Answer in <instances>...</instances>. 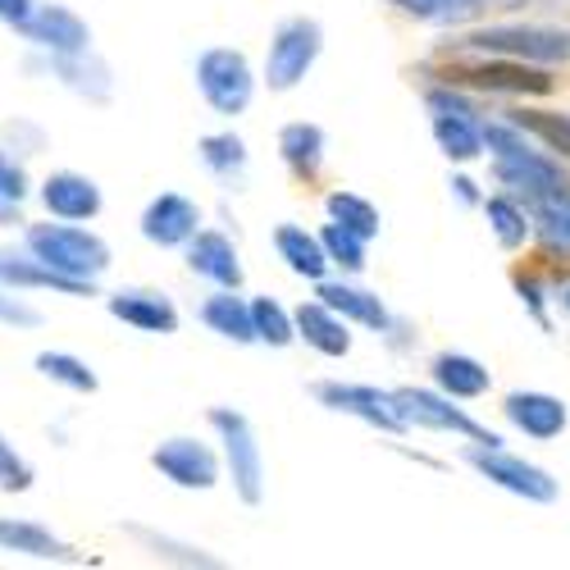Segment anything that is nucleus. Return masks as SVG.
Masks as SVG:
<instances>
[{"label": "nucleus", "mask_w": 570, "mask_h": 570, "mask_svg": "<svg viewBox=\"0 0 570 570\" xmlns=\"http://www.w3.org/2000/svg\"><path fill=\"white\" fill-rule=\"evenodd\" d=\"M393 406L402 415L406 430H424V434H452L465 443H507L502 434H493L489 424H480L465 406H456V397L439 393V389H415L402 384L393 389Z\"/></svg>", "instance_id": "6"}, {"label": "nucleus", "mask_w": 570, "mask_h": 570, "mask_svg": "<svg viewBox=\"0 0 570 570\" xmlns=\"http://www.w3.org/2000/svg\"><path fill=\"white\" fill-rule=\"evenodd\" d=\"M23 247L41 265H51L56 274H65L73 283H87V288H97V278H106L115 265V252L106 237L97 228L73 224V219H41V224L23 219Z\"/></svg>", "instance_id": "1"}, {"label": "nucleus", "mask_w": 570, "mask_h": 570, "mask_svg": "<svg viewBox=\"0 0 570 570\" xmlns=\"http://www.w3.org/2000/svg\"><path fill=\"white\" fill-rule=\"evenodd\" d=\"M430 379H434L439 393H448V397H456V402H480V397H489V389H493L489 365L474 361V356H465V352H439V356L430 361Z\"/></svg>", "instance_id": "20"}, {"label": "nucleus", "mask_w": 570, "mask_h": 570, "mask_svg": "<svg viewBox=\"0 0 570 570\" xmlns=\"http://www.w3.org/2000/svg\"><path fill=\"white\" fill-rule=\"evenodd\" d=\"M183 256H187V269H193L197 278H206V283H215V288H243V278H247L243 256H237V243L219 228L202 224L193 237H187Z\"/></svg>", "instance_id": "16"}, {"label": "nucleus", "mask_w": 570, "mask_h": 570, "mask_svg": "<svg viewBox=\"0 0 570 570\" xmlns=\"http://www.w3.org/2000/svg\"><path fill=\"white\" fill-rule=\"evenodd\" d=\"M480 210H484V219H489V233L498 237V247L502 252H520L534 237V210H530V202H520V197H511V193H498L489 197L484 193V202H480Z\"/></svg>", "instance_id": "24"}, {"label": "nucleus", "mask_w": 570, "mask_h": 570, "mask_svg": "<svg viewBox=\"0 0 570 570\" xmlns=\"http://www.w3.org/2000/svg\"><path fill=\"white\" fill-rule=\"evenodd\" d=\"M324 51V28L320 19L311 14H293V19H283L269 37V51H265V87L269 91H297L302 78L315 69Z\"/></svg>", "instance_id": "8"}, {"label": "nucleus", "mask_w": 570, "mask_h": 570, "mask_svg": "<svg viewBox=\"0 0 570 570\" xmlns=\"http://www.w3.org/2000/svg\"><path fill=\"white\" fill-rule=\"evenodd\" d=\"M32 480H37L32 461H28L6 434H0V493H28Z\"/></svg>", "instance_id": "35"}, {"label": "nucleus", "mask_w": 570, "mask_h": 570, "mask_svg": "<svg viewBox=\"0 0 570 570\" xmlns=\"http://www.w3.org/2000/svg\"><path fill=\"white\" fill-rule=\"evenodd\" d=\"M37 202L51 219H73V224H91L106 210V193L97 178H87L78 169H56L46 174L37 187Z\"/></svg>", "instance_id": "12"}, {"label": "nucleus", "mask_w": 570, "mask_h": 570, "mask_svg": "<svg viewBox=\"0 0 570 570\" xmlns=\"http://www.w3.org/2000/svg\"><path fill=\"white\" fill-rule=\"evenodd\" d=\"M278 156H283V165H288L297 178H315L320 165H324V128L320 124H306V119L283 124Z\"/></svg>", "instance_id": "27"}, {"label": "nucleus", "mask_w": 570, "mask_h": 570, "mask_svg": "<svg viewBox=\"0 0 570 570\" xmlns=\"http://www.w3.org/2000/svg\"><path fill=\"white\" fill-rule=\"evenodd\" d=\"M19 32H23V41H32L37 51H46L51 60L91 51V23L78 10L60 6V0H51V6H32V14L19 23Z\"/></svg>", "instance_id": "11"}, {"label": "nucleus", "mask_w": 570, "mask_h": 570, "mask_svg": "<svg viewBox=\"0 0 570 570\" xmlns=\"http://www.w3.org/2000/svg\"><path fill=\"white\" fill-rule=\"evenodd\" d=\"M315 297H320L324 306H334L347 324L374 328V334H389V328L397 324L393 311L379 302L370 288H361V283H347V278H320V283H315Z\"/></svg>", "instance_id": "19"}, {"label": "nucleus", "mask_w": 570, "mask_h": 570, "mask_svg": "<svg viewBox=\"0 0 570 570\" xmlns=\"http://www.w3.org/2000/svg\"><path fill=\"white\" fill-rule=\"evenodd\" d=\"M128 534L137 539V543H147L156 557H165V561H178V566H215V557H206L202 548H187V543H174V539H165V534H151V530H141V525H128Z\"/></svg>", "instance_id": "36"}, {"label": "nucleus", "mask_w": 570, "mask_h": 570, "mask_svg": "<svg viewBox=\"0 0 570 570\" xmlns=\"http://www.w3.org/2000/svg\"><path fill=\"white\" fill-rule=\"evenodd\" d=\"M0 288H19V293H60V297H91L97 288L87 283H73L65 274H56L51 265H41L28 247H0Z\"/></svg>", "instance_id": "17"}, {"label": "nucleus", "mask_w": 570, "mask_h": 570, "mask_svg": "<svg viewBox=\"0 0 570 570\" xmlns=\"http://www.w3.org/2000/svg\"><path fill=\"white\" fill-rule=\"evenodd\" d=\"M315 402L328 406V411H338V415H352L361 424H370V430L379 434H406V424L393 406V389H374V384H352V379H320V384H311Z\"/></svg>", "instance_id": "9"}, {"label": "nucleus", "mask_w": 570, "mask_h": 570, "mask_svg": "<svg viewBox=\"0 0 570 570\" xmlns=\"http://www.w3.org/2000/svg\"><path fill=\"white\" fill-rule=\"evenodd\" d=\"M46 315L19 293V288H0V324H14V328H37Z\"/></svg>", "instance_id": "38"}, {"label": "nucleus", "mask_w": 570, "mask_h": 570, "mask_svg": "<svg viewBox=\"0 0 570 570\" xmlns=\"http://www.w3.org/2000/svg\"><path fill=\"white\" fill-rule=\"evenodd\" d=\"M393 6L420 23H456V19L480 14V0H393Z\"/></svg>", "instance_id": "34"}, {"label": "nucleus", "mask_w": 570, "mask_h": 570, "mask_svg": "<svg viewBox=\"0 0 570 570\" xmlns=\"http://www.w3.org/2000/svg\"><path fill=\"white\" fill-rule=\"evenodd\" d=\"M51 69H56V78L73 91V97H82V101H110L115 97V73H110V65L97 56V51H82V56H60V60H51Z\"/></svg>", "instance_id": "26"}, {"label": "nucleus", "mask_w": 570, "mask_h": 570, "mask_svg": "<svg viewBox=\"0 0 570 570\" xmlns=\"http://www.w3.org/2000/svg\"><path fill=\"white\" fill-rule=\"evenodd\" d=\"M10 224H23L19 202H0V228H10Z\"/></svg>", "instance_id": "42"}, {"label": "nucleus", "mask_w": 570, "mask_h": 570, "mask_svg": "<svg viewBox=\"0 0 570 570\" xmlns=\"http://www.w3.org/2000/svg\"><path fill=\"white\" fill-rule=\"evenodd\" d=\"M32 6H37V0H0V23L19 32V23L32 14Z\"/></svg>", "instance_id": "40"}, {"label": "nucleus", "mask_w": 570, "mask_h": 570, "mask_svg": "<svg viewBox=\"0 0 570 570\" xmlns=\"http://www.w3.org/2000/svg\"><path fill=\"white\" fill-rule=\"evenodd\" d=\"M193 78H197L202 101L224 119L247 115L252 101H256V69L237 46H206V51L197 56Z\"/></svg>", "instance_id": "5"}, {"label": "nucleus", "mask_w": 570, "mask_h": 570, "mask_svg": "<svg viewBox=\"0 0 570 570\" xmlns=\"http://www.w3.org/2000/svg\"><path fill=\"white\" fill-rule=\"evenodd\" d=\"M151 465L160 480H169L174 489H187V493H210L219 480H224V461L210 443L193 439V434H174L165 443L151 448Z\"/></svg>", "instance_id": "10"}, {"label": "nucleus", "mask_w": 570, "mask_h": 570, "mask_svg": "<svg viewBox=\"0 0 570 570\" xmlns=\"http://www.w3.org/2000/svg\"><path fill=\"white\" fill-rule=\"evenodd\" d=\"M197 156H202V165H206L219 183H237V178L247 174V165H252L247 141L237 137L233 128H224V132H206V137L197 141Z\"/></svg>", "instance_id": "29"}, {"label": "nucleus", "mask_w": 570, "mask_h": 570, "mask_svg": "<svg viewBox=\"0 0 570 570\" xmlns=\"http://www.w3.org/2000/svg\"><path fill=\"white\" fill-rule=\"evenodd\" d=\"M32 193V178H28V165L19 156H10L6 147H0V202H28Z\"/></svg>", "instance_id": "37"}, {"label": "nucleus", "mask_w": 570, "mask_h": 570, "mask_svg": "<svg viewBox=\"0 0 570 570\" xmlns=\"http://www.w3.org/2000/svg\"><path fill=\"white\" fill-rule=\"evenodd\" d=\"M324 215L334 219V224H343V228H352L356 237H365V243H374L379 228H384V219H379V206L370 197L352 193V187H334V193L324 197Z\"/></svg>", "instance_id": "30"}, {"label": "nucleus", "mask_w": 570, "mask_h": 570, "mask_svg": "<svg viewBox=\"0 0 570 570\" xmlns=\"http://www.w3.org/2000/svg\"><path fill=\"white\" fill-rule=\"evenodd\" d=\"M511 283H515V293H520V302L530 306V315L548 328V293H543V283L534 278V274H525V269H515L511 274Z\"/></svg>", "instance_id": "39"}, {"label": "nucleus", "mask_w": 570, "mask_h": 570, "mask_svg": "<svg viewBox=\"0 0 570 570\" xmlns=\"http://www.w3.org/2000/svg\"><path fill=\"white\" fill-rule=\"evenodd\" d=\"M461 456H465L474 470H480L493 489H502V493H511V498H520V502L548 507V502L561 498V484L552 480V470L525 461L520 452H511L507 443H470Z\"/></svg>", "instance_id": "7"}, {"label": "nucleus", "mask_w": 570, "mask_h": 570, "mask_svg": "<svg viewBox=\"0 0 570 570\" xmlns=\"http://www.w3.org/2000/svg\"><path fill=\"white\" fill-rule=\"evenodd\" d=\"M32 365H37L41 379H51V384H60V389H69L78 397H91V393L101 389L97 370H91L82 356H73V352H37Z\"/></svg>", "instance_id": "31"}, {"label": "nucleus", "mask_w": 570, "mask_h": 570, "mask_svg": "<svg viewBox=\"0 0 570 570\" xmlns=\"http://www.w3.org/2000/svg\"><path fill=\"white\" fill-rule=\"evenodd\" d=\"M202 324L210 328V334H219L224 343H237V347H252V343H256L252 302L237 297V288H215V293L202 302Z\"/></svg>", "instance_id": "25"}, {"label": "nucleus", "mask_w": 570, "mask_h": 570, "mask_svg": "<svg viewBox=\"0 0 570 570\" xmlns=\"http://www.w3.org/2000/svg\"><path fill=\"white\" fill-rule=\"evenodd\" d=\"M252 328H256V343L265 347H293L297 343V324L293 311L283 306L278 297H252Z\"/></svg>", "instance_id": "32"}, {"label": "nucleus", "mask_w": 570, "mask_h": 570, "mask_svg": "<svg viewBox=\"0 0 570 570\" xmlns=\"http://www.w3.org/2000/svg\"><path fill=\"white\" fill-rule=\"evenodd\" d=\"M430 128L439 151L452 165H474L484 160V119L480 115H465V110H430Z\"/></svg>", "instance_id": "21"}, {"label": "nucleus", "mask_w": 570, "mask_h": 570, "mask_svg": "<svg viewBox=\"0 0 570 570\" xmlns=\"http://www.w3.org/2000/svg\"><path fill=\"white\" fill-rule=\"evenodd\" d=\"M106 311L119 324L137 328V334H160V338L178 334V324H183L174 297L160 288H115V293H106Z\"/></svg>", "instance_id": "15"}, {"label": "nucleus", "mask_w": 570, "mask_h": 570, "mask_svg": "<svg viewBox=\"0 0 570 570\" xmlns=\"http://www.w3.org/2000/svg\"><path fill=\"white\" fill-rule=\"evenodd\" d=\"M320 243H324V256H328V265H334V269H343V274H365V252H370V243H365V237H356L352 228H343V224H334V219H328L324 228H320Z\"/></svg>", "instance_id": "33"}, {"label": "nucleus", "mask_w": 570, "mask_h": 570, "mask_svg": "<svg viewBox=\"0 0 570 570\" xmlns=\"http://www.w3.org/2000/svg\"><path fill=\"white\" fill-rule=\"evenodd\" d=\"M206 420L219 434V461H224V474H228L237 502L261 507L265 502V452H261V439H256V424L233 406H210Z\"/></svg>", "instance_id": "4"}, {"label": "nucleus", "mask_w": 570, "mask_h": 570, "mask_svg": "<svg viewBox=\"0 0 570 570\" xmlns=\"http://www.w3.org/2000/svg\"><path fill=\"white\" fill-rule=\"evenodd\" d=\"M274 252H278V261L288 265L297 278H306V283H320V278H328V256H324V243H320V233H311L306 224H278L274 228Z\"/></svg>", "instance_id": "23"}, {"label": "nucleus", "mask_w": 570, "mask_h": 570, "mask_svg": "<svg viewBox=\"0 0 570 570\" xmlns=\"http://www.w3.org/2000/svg\"><path fill=\"white\" fill-rule=\"evenodd\" d=\"M293 324H297V338L311 347V352H320V356H328V361H343L347 352H352V324L334 311V306H324L320 297H311V302H302L297 311H293Z\"/></svg>", "instance_id": "18"}, {"label": "nucleus", "mask_w": 570, "mask_h": 570, "mask_svg": "<svg viewBox=\"0 0 570 570\" xmlns=\"http://www.w3.org/2000/svg\"><path fill=\"white\" fill-rule=\"evenodd\" d=\"M202 224H206V215H202V206H197L193 197H183V193H160V197L147 202V210H141L137 233L147 237L151 247L174 252V247H187V237H193Z\"/></svg>", "instance_id": "13"}, {"label": "nucleus", "mask_w": 570, "mask_h": 570, "mask_svg": "<svg viewBox=\"0 0 570 570\" xmlns=\"http://www.w3.org/2000/svg\"><path fill=\"white\" fill-rule=\"evenodd\" d=\"M0 552H14L28 561H78V552L51 534L37 520H19V515H0Z\"/></svg>", "instance_id": "22"}, {"label": "nucleus", "mask_w": 570, "mask_h": 570, "mask_svg": "<svg viewBox=\"0 0 570 570\" xmlns=\"http://www.w3.org/2000/svg\"><path fill=\"white\" fill-rule=\"evenodd\" d=\"M456 51H480V56H507L525 65H570V28H543V23H489L470 28L456 37Z\"/></svg>", "instance_id": "2"}, {"label": "nucleus", "mask_w": 570, "mask_h": 570, "mask_svg": "<svg viewBox=\"0 0 570 570\" xmlns=\"http://www.w3.org/2000/svg\"><path fill=\"white\" fill-rule=\"evenodd\" d=\"M502 415L507 424L520 434V439H534V443H552L566 434L570 424V406L552 393H539V389H515L502 397Z\"/></svg>", "instance_id": "14"}, {"label": "nucleus", "mask_w": 570, "mask_h": 570, "mask_svg": "<svg viewBox=\"0 0 570 570\" xmlns=\"http://www.w3.org/2000/svg\"><path fill=\"white\" fill-rule=\"evenodd\" d=\"M511 124L525 128L543 151H552L557 160L570 165V110H539V106H520L507 115Z\"/></svg>", "instance_id": "28"}, {"label": "nucleus", "mask_w": 570, "mask_h": 570, "mask_svg": "<svg viewBox=\"0 0 570 570\" xmlns=\"http://www.w3.org/2000/svg\"><path fill=\"white\" fill-rule=\"evenodd\" d=\"M452 193L465 202V206H480L484 202V193H480V183H474V178H465V174H456L452 178Z\"/></svg>", "instance_id": "41"}, {"label": "nucleus", "mask_w": 570, "mask_h": 570, "mask_svg": "<svg viewBox=\"0 0 570 570\" xmlns=\"http://www.w3.org/2000/svg\"><path fill=\"white\" fill-rule=\"evenodd\" d=\"M443 82H456L465 91H489V97H548L557 87L552 69L525 65V60H507V56H480V51H461L448 60Z\"/></svg>", "instance_id": "3"}]
</instances>
